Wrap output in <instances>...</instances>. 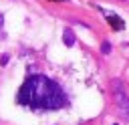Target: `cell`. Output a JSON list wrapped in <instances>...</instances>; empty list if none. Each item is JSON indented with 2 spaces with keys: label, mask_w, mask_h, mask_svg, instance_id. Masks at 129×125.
Instances as JSON below:
<instances>
[{
  "label": "cell",
  "mask_w": 129,
  "mask_h": 125,
  "mask_svg": "<svg viewBox=\"0 0 129 125\" xmlns=\"http://www.w3.org/2000/svg\"><path fill=\"white\" fill-rule=\"evenodd\" d=\"M16 101L28 109L34 111H46V109H60L67 105V95L60 89L58 83L44 75H32L24 81L20 87Z\"/></svg>",
  "instance_id": "obj_1"
},
{
  "label": "cell",
  "mask_w": 129,
  "mask_h": 125,
  "mask_svg": "<svg viewBox=\"0 0 129 125\" xmlns=\"http://www.w3.org/2000/svg\"><path fill=\"white\" fill-rule=\"evenodd\" d=\"M113 99H115V103H117V107H119L121 117L129 121V97H127V93H125V89H123V83L117 81V79L113 81Z\"/></svg>",
  "instance_id": "obj_2"
},
{
  "label": "cell",
  "mask_w": 129,
  "mask_h": 125,
  "mask_svg": "<svg viewBox=\"0 0 129 125\" xmlns=\"http://www.w3.org/2000/svg\"><path fill=\"white\" fill-rule=\"evenodd\" d=\"M107 20H109L111 28H115V30H123V26H125V22H123L117 14H107Z\"/></svg>",
  "instance_id": "obj_3"
},
{
  "label": "cell",
  "mask_w": 129,
  "mask_h": 125,
  "mask_svg": "<svg viewBox=\"0 0 129 125\" xmlns=\"http://www.w3.org/2000/svg\"><path fill=\"white\" fill-rule=\"evenodd\" d=\"M62 40H64L67 46H73V44H75V34H73L71 28H64V32H62Z\"/></svg>",
  "instance_id": "obj_4"
},
{
  "label": "cell",
  "mask_w": 129,
  "mask_h": 125,
  "mask_svg": "<svg viewBox=\"0 0 129 125\" xmlns=\"http://www.w3.org/2000/svg\"><path fill=\"white\" fill-rule=\"evenodd\" d=\"M101 52H103V54H109V52H111V44H109V42H103V44H101Z\"/></svg>",
  "instance_id": "obj_5"
},
{
  "label": "cell",
  "mask_w": 129,
  "mask_h": 125,
  "mask_svg": "<svg viewBox=\"0 0 129 125\" xmlns=\"http://www.w3.org/2000/svg\"><path fill=\"white\" fill-rule=\"evenodd\" d=\"M2 24H4V16L0 14V28H2Z\"/></svg>",
  "instance_id": "obj_6"
},
{
  "label": "cell",
  "mask_w": 129,
  "mask_h": 125,
  "mask_svg": "<svg viewBox=\"0 0 129 125\" xmlns=\"http://www.w3.org/2000/svg\"><path fill=\"white\" fill-rule=\"evenodd\" d=\"M50 2H56V0H50Z\"/></svg>",
  "instance_id": "obj_7"
},
{
  "label": "cell",
  "mask_w": 129,
  "mask_h": 125,
  "mask_svg": "<svg viewBox=\"0 0 129 125\" xmlns=\"http://www.w3.org/2000/svg\"><path fill=\"white\" fill-rule=\"evenodd\" d=\"M115 125H117V123H115Z\"/></svg>",
  "instance_id": "obj_8"
}]
</instances>
